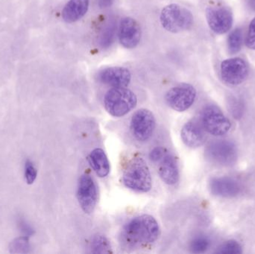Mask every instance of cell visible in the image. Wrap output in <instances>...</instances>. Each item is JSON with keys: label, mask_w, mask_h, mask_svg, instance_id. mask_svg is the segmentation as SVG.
Wrapping results in <instances>:
<instances>
[{"label": "cell", "mask_w": 255, "mask_h": 254, "mask_svg": "<svg viewBox=\"0 0 255 254\" xmlns=\"http://www.w3.org/2000/svg\"><path fill=\"white\" fill-rule=\"evenodd\" d=\"M209 239L205 236L195 237L190 243V250L194 254H202L206 252L210 247Z\"/></svg>", "instance_id": "obj_23"}, {"label": "cell", "mask_w": 255, "mask_h": 254, "mask_svg": "<svg viewBox=\"0 0 255 254\" xmlns=\"http://www.w3.org/2000/svg\"><path fill=\"white\" fill-rule=\"evenodd\" d=\"M196 90L189 84H181L171 88L166 94L168 105L175 111L184 112L188 110L196 100Z\"/></svg>", "instance_id": "obj_6"}, {"label": "cell", "mask_w": 255, "mask_h": 254, "mask_svg": "<svg viewBox=\"0 0 255 254\" xmlns=\"http://www.w3.org/2000/svg\"><path fill=\"white\" fill-rule=\"evenodd\" d=\"M137 98L130 89L126 87H113L105 95L104 104L109 114L122 117L136 107Z\"/></svg>", "instance_id": "obj_3"}, {"label": "cell", "mask_w": 255, "mask_h": 254, "mask_svg": "<svg viewBox=\"0 0 255 254\" xmlns=\"http://www.w3.org/2000/svg\"><path fill=\"white\" fill-rule=\"evenodd\" d=\"M206 17L210 28L219 34L228 32L233 24V15L226 7H208Z\"/></svg>", "instance_id": "obj_11"}, {"label": "cell", "mask_w": 255, "mask_h": 254, "mask_svg": "<svg viewBox=\"0 0 255 254\" xmlns=\"http://www.w3.org/2000/svg\"><path fill=\"white\" fill-rule=\"evenodd\" d=\"M166 154V151L162 147H156L150 152L149 158L153 162H159Z\"/></svg>", "instance_id": "obj_27"}, {"label": "cell", "mask_w": 255, "mask_h": 254, "mask_svg": "<svg viewBox=\"0 0 255 254\" xmlns=\"http://www.w3.org/2000/svg\"><path fill=\"white\" fill-rule=\"evenodd\" d=\"M162 26L172 33H178L189 29L193 23L191 12L178 4H171L162 10L160 16Z\"/></svg>", "instance_id": "obj_4"}, {"label": "cell", "mask_w": 255, "mask_h": 254, "mask_svg": "<svg viewBox=\"0 0 255 254\" xmlns=\"http://www.w3.org/2000/svg\"><path fill=\"white\" fill-rule=\"evenodd\" d=\"M89 7V0H70L62 10V18L65 22H76L86 14Z\"/></svg>", "instance_id": "obj_17"}, {"label": "cell", "mask_w": 255, "mask_h": 254, "mask_svg": "<svg viewBox=\"0 0 255 254\" xmlns=\"http://www.w3.org/2000/svg\"><path fill=\"white\" fill-rule=\"evenodd\" d=\"M220 254H241L243 253L242 247L235 240H229L222 245L217 252Z\"/></svg>", "instance_id": "obj_24"}, {"label": "cell", "mask_w": 255, "mask_h": 254, "mask_svg": "<svg viewBox=\"0 0 255 254\" xmlns=\"http://www.w3.org/2000/svg\"><path fill=\"white\" fill-rule=\"evenodd\" d=\"M77 198L81 208L85 213L91 214L94 211L98 200V191L95 180L89 174H83L79 179Z\"/></svg>", "instance_id": "obj_9"}, {"label": "cell", "mask_w": 255, "mask_h": 254, "mask_svg": "<svg viewBox=\"0 0 255 254\" xmlns=\"http://www.w3.org/2000/svg\"><path fill=\"white\" fill-rule=\"evenodd\" d=\"M202 125L195 120L189 121L183 126L181 131L183 143L190 148H198L202 146L206 140Z\"/></svg>", "instance_id": "obj_15"}, {"label": "cell", "mask_w": 255, "mask_h": 254, "mask_svg": "<svg viewBox=\"0 0 255 254\" xmlns=\"http://www.w3.org/2000/svg\"><path fill=\"white\" fill-rule=\"evenodd\" d=\"M243 43V33L241 28L234 30L228 39V48L232 54L238 53L241 51Z\"/></svg>", "instance_id": "obj_21"}, {"label": "cell", "mask_w": 255, "mask_h": 254, "mask_svg": "<svg viewBox=\"0 0 255 254\" xmlns=\"http://www.w3.org/2000/svg\"><path fill=\"white\" fill-rule=\"evenodd\" d=\"M159 162L158 172L162 180L170 186L176 184L179 180V169L175 157L166 152Z\"/></svg>", "instance_id": "obj_16"}, {"label": "cell", "mask_w": 255, "mask_h": 254, "mask_svg": "<svg viewBox=\"0 0 255 254\" xmlns=\"http://www.w3.org/2000/svg\"><path fill=\"white\" fill-rule=\"evenodd\" d=\"M97 78L101 83L113 87H126L130 83L131 75L124 67H109L100 71Z\"/></svg>", "instance_id": "obj_13"}, {"label": "cell", "mask_w": 255, "mask_h": 254, "mask_svg": "<svg viewBox=\"0 0 255 254\" xmlns=\"http://www.w3.org/2000/svg\"><path fill=\"white\" fill-rule=\"evenodd\" d=\"M37 169L31 161H27L25 164V178L28 185L32 184L37 178Z\"/></svg>", "instance_id": "obj_25"}, {"label": "cell", "mask_w": 255, "mask_h": 254, "mask_svg": "<svg viewBox=\"0 0 255 254\" xmlns=\"http://www.w3.org/2000/svg\"><path fill=\"white\" fill-rule=\"evenodd\" d=\"M122 180L127 187L135 192L145 193L149 192L152 186L149 169L140 157H134L127 163Z\"/></svg>", "instance_id": "obj_2"}, {"label": "cell", "mask_w": 255, "mask_h": 254, "mask_svg": "<svg viewBox=\"0 0 255 254\" xmlns=\"http://www.w3.org/2000/svg\"><path fill=\"white\" fill-rule=\"evenodd\" d=\"M93 254L112 253L110 242L104 236L97 235L93 239L91 246Z\"/></svg>", "instance_id": "obj_20"}, {"label": "cell", "mask_w": 255, "mask_h": 254, "mask_svg": "<svg viewBox=\"0 0 255 254\" xmlns=\"http://www.w3.org/2000/svg\"><path fill=\"white\" fill-rule=\"evenodd\" d=\"M9 250L12 254L28 253L30 251V244L28 237H23L15 239L10 243Z\"/></svg>", "instance_id": "obj_22"}, {"label": "cell", "mask_w": 255, "mask_h": 254, "mask_svg": "<svg viewBox=\"0 0 255 254\" xmlns=\"http://www.w3.org/2000/svg\"><path fill=\"white\" fill-rule=\"evenodd\" d=\"M160 235V226L155 219L149 215H141L124 227L120 240L124 249L133 251L153 244Z\"/></svg>", "instance_id": "obj_1"}, {"label": "cell", "mask_w": 255, "mask_h": 254, "mask_svg": "<svg viewBox=\"0 0 255 254\" xmlns=\"http://www.w3.org/2000/svg\"><path fill=\"white\" fill-rule=\"evenodd\" d=\"M220 72L222 79L225 83L237 86L247 79L249 74V67L247 62L242 58H230L222 62Z\"/></svg>", "instance_id": "obj_10"}, {"label": "cell", "mask_w": 255, "mask_h": 254, "mask_svg": "<svg viewBox=\"0 0 255 254\" xmlns=\"http://www.w3.org/2000/svg\"><path fill=\"white\" fill-rule=\"evenodd\" d=\"M114 0H100L99 1V5L102 8H106L109 7L113 4Z\"/></svg>", "instance_id": "obj_28"}, {"label": "cell", "mask_w": 255, "mask_h": 254, "mask_svg": "<svg viewBox=\"0 0 255 254\" xmlns=\"http://www.w3.org/2000/svg\"><path fill=\"white\" fill-rule=\"evenodd\" d=\"M116 32V25L114 21H109L100 33L98 42L103 49H107L113 43Z\"/></svg>", "instance_id": "obj_19"}, {"label": "cell", "mask_w": 255, "mask_h": 254, "mask_svg": "<svg viewBox=\"0 0 255 254\" xmlns=\"http://www.w3.org/2000/svg\"><path fill=\"white\" fill-rule=\"evenodd\" d=\"M141 31L139 24L131 17L121 20L119 28V39L121 44L127 49H133L140 41Z\"/></svg>", "instance_id": "obj_12"}, {"label": "cell", "mask_w": 255, "mask_h": 254, "mask_svg": "<svg viewBox=\"0 0 255 254\" xmlns=\"http://www.w3.org/2000/svg\"><path fill=\"white\" fill-rule=\"evenodd\" d=\"M209 187L213 195L224 198L237 196L241 190L239 183L229 177L213 178L210 181Z\"/></svg>", "instance_id": "obj_14"}, {"label": "cell", "mask_w": 255, "mask_h": 254, "mask_svg": "<svg viewBox=\"0 0 255 254\" xmlns=\"http://www.w3.org/2000/svg\"><path fill=\"white\" fill-rule=\"evenodd\" d=\"M207 158L220 166H230L235 162L238 152L235 145L229 140H217L210 143L205 150Z\"/></svg>", "instance_id": "obj_8"}, {"label": "cell", "mask_w": 255, "mask_h": 254, "mask_svg": "<svg viewBox=\"0 0 255 254\" xmlns=\"http://www.w3.org/2000/svg\"><path fill=\"white\" fill-rule=\"evenodd\" d=\"M250 4L252 8L255 10V0H250Z\"/></svg>", "instance_id": "obj_29"}, {"label": "cell", "mask_w": 255, "mask_h": 254, "mask_svg": "<svg viewBox=\"0 0 255 254\" xmlns=\"http://www.w3.org/2000/svg\"><path fill=\"white\" fill-rule=\"evenodd\" d=\"M201 120L204 129L217 137L227 134L232 127L230 120L214 104L204 107L201 113Z\"/></svg>", "instance_id": "obj_5"}, {"label": "cell", "mask_w": 255, "mask_h": 254, "mask_svg": "<svg viewBox=\"0 0 255 254\" xmlns=\"http://www.w3.org/2000/svg\"><path fill=\"white\" fill-rule=\"evenodd\" d=\"M88 162L96 174L100 177H106L110 173L111 167L106 152L102 149H95L88 155Z\"/></svg>", "instance_id": "obj_18"}, {"label": "cell", "mask_w": 255, "mask_h": 254, "mask_svg": "<svg viewBox=\"0 0 255 254\" xmlns=\"http://www.w3.org/2000/svg\"><path fill=\"white\" fill-rule=\"evenodd\" d=\"M156 121L152 112L140 109L135 112L130 119V131L139 142L149 140L155 129Z\"/></svg>", "instance_id": "obj_7"}, {"label": "cell", "mask_w": 255, "mask_h": 254, "mask_svg": "<svg viewBox=\"0 0 255 254\" xmlns=\"http://www.w3.org/2000/svg\"><path fill=\"white\" fill-rule=\"evenodd\" d=\"M246 44L249 49H255V17L252 20L249 27Z\"/></svg>", "instance_id": "obj_26"}]
</instances>
